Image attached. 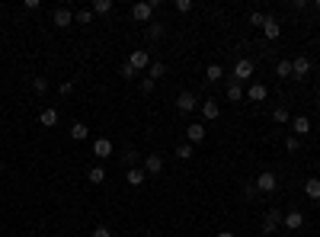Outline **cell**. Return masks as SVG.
I'll list each match as a JSON object with an SVG mask.
<instances>
[{"label":"cell","mask_w":320,"mask_h":237,"mask_svg":"<svg viewBox=\"0 0 320 237\" xmlns=\"http://www.w3.org/2000/svg\"><path fill=\"white\" fill-rule=\"evenodd\" d=\"M253 186H256V193H276V189H279V176L272 173V170H263V173L256 176Z\"/></svg>","instance_id":"1"},{"label":"cell","mask_w":320,"mask_h":237,"mask_svg":"<svg viewBox=\"0 0 320 237\" xmlns=\"http://www.w3.org/2000/svg\"><path fill=\"white\" fill-rule=\"evenodd\" d=\"M282 228H285V231H301L304 228V215H301L298 208L285 211V215H282Z\"/></svg>","instance_id":"2"},{"label":"cell","mask_w":320,"mask_h":237,"mask_svg":"<svg viewBox=\"0 0 320 237\" xmlns=\"http://www.w3.org/2000/svg\"><path fill=\"white\" fill-rule=\"evenodd\" d=\"M279 224H282V208L272 205V208L266 211V215H263V234H272V231L279 228Z\"/></svg>","instance_id":"3"},{"label":"cell","mask_w":320,"mask_h":237,"mask_svg":"<svg viewBox=\"0 0 320 237\" xmlns=\"http://www.w3.org/2000/svg\"><path fill=\"white\" fill-rule=\"evenodd\" d=\"M253 77V61L250 58H240V61L234 64V80L240 84V80H250Z\"/></svg>","instance_id":"4"},{"label":"cell","mask_w":320,"mask_h":237,"mask_svg":"<svg viewBox=\"0 0 320 237\" xmlns=\"http://www.w3.org/2000/svg\"><path fill=\"white\" fill-rule=\"evenodd\" d=\"M128 64H132L135 74H138V70H147L151 67V55L147 52H132V55H128Z\"/></svg>","instance_id":"5"},{"label":"cell","mask_w":320,"mask_h":237,"mask_svg":"<svg viewBox=\"0 0 320 237\" xmlns=\"http://www.w3.org/2000/svg\"><path fill=\"white\" fill-rule=\"evenodd\" d=\"M186 141L189 145H199V141H205V125L202 122H192V125H186Z\"/></svg>","instance_id":"6"},{"label":"cell","mask_w":320,"mask_h":237,"mask_svg":"<svg viewBox=\"0 0 320 237\" xmlns=\"http://www.w3.org/2000/svg\"><path fill=\"white\" fill-rule=\"evenodd\" d=\"M52 22H55V26H58V29H67V26H70V22H74V13H70V10H67V7H58V10H55V13H52Z\"/></svg>","instance_id":"7"},{"label":"cell","mask_w":320,"mask_h":237,"mask_svg":"<svg viewBox=\"0 0 320 237\" xmlns=\"http://www.w3.org/2000/svg\"><path fill=\"white\" fill-rule=\"evenodd\" d=\"M151 16H154L151 0H147V4H135V7H132V19H135V22H151Z\"/></svg>","instance_id":"8"},{"label":"cell","mask_w":320,"mask_h":237,"mask_svg":"<svg viewBox=\"0 0 320 237\" xmlns=\"http://www.w3.org/2000/svg\"><path fill=\"white\" fill-rule=\"evenodd\" d=\"M307 74H311V61H307V58H294V61H291V77L304 80Z\"/></svg>","instance_id":"9"},{"label":"cell","mask_w":320,"mask_h":237,"mask_svg":"<svg viewBox=\"0 0 320 237\" xmlns=\"http://www.w3.org/2000/svg\"><path fill=\"white\" fill-rule=\"evenodd\" d=\"M195 106H199V103H195V93H189V90H186V93H180V97H176V109H180L183 115H186V112H192Z\"/></svg>","instance_id":"10"},{"label":"cell","mask_w":320,"mask_h":237,"mask_svg":"<svg viewBox=\"0 0 320 237\" xmlns=\"http://www.w3.org/2000/svg\"><path fill=\"white\" fill-rule=\"evenodd\" d=\"M263 35L269 42H276L279 35H282V26H279V19L276 16H266V22H263Z\"/></svg>","instance_id":"11"},{"label":"cell","mask_w":320,"mask_h":237,"mask_svg":"<svg viewBox=\"0 0 320 237\" xmlns=\"http://www.w3.org/2000/svg\"><path fill=\"white\" fill-rule=\"evenodd\" d=\"M160 170H163V157H160V154H147V157H144V173L157 176Z\"/></svg>","instance_id":"12"},{"label":"cell","mask_w":320,"mask_h":237,"mask_svg":"<svg viewBox=\"0 0 320 237\" xmlns=\"http://www.w3.org/2000/svg\"><path fill=\"white\" fill-rule=\"evenodd\" d=\"M109 154H112V141H109V138H96V141H93V157L106 160Z\"/></svg>","instance_id":"13"},{"label":"cell","mask_w":320,"mask_h":237,"mask_svg":"<svg viewBox=\"0 0 320 237\" xmlns=\"http://www.w3.org/2000/svg\"><path fill=\"white\" fill-rule=\"evenodd\" d=\"M144 180H147L144 167H132V170H125V183H128V186H144Z\"/></svg>","instance_id":"14"},{"label":"cell","mask_w":320,"mask_h":237,"mask_svg":"<svg viewBox=\"0 0 320 237\" xmlns=\"http://www.w3.org/2000/svg\"><path fill=\"white\" fill-rule=\"evenodd\" d=\"M291 132L298 135V138L307 135V132H311V118H307V115H294V118H291Z\"/></svg>","instance_id":"15"},{"label":"cell","mask_w":320,"mask_h":237,"mask_svg":"<svg viewBox=\"0 0 320 237\" xmlns=\"http://www.w3.org/2000/svg\"><path fill=\"white\" fill-rule=\"evenodd\" d=\"M266 97H269L266 84H250V90H247V100H253V103H263Z\"/></svg>","instance_id":"16"},{"label":"cell","mask_w":320,"mask_h":237,"mask_svg":"<svg viewBox=\"0 0 320 237\" xmlns=\"http://www.w3.org/2000/svg\"><path fill=\"white\" fill-rule=\"evenodd\" d=\"M304 196H307V199H314V202L320 199V180H317V176H311V180H304Z\"/></svg>","instance_id":"17"},{"label":"cell","mask_w":320,"mask_h":237,"mask_svg":"<svg viewBox=\"0 0 320 237\" xmlns=\"http://www.w3.org/2000/svg\"><path fill=\"white\" fill-rule=\"evenodd\" d=\"M202 115H205V118H211V122H215V118L221 115V106H218L215 100H205V103H202Z\"/></svg>","instance_id":"18"},{"label":"cell","mask_w":320,"mask_h":237,"mask_svg":"<svg viewBox=\"0 0 320 237\" xmlns=\"http://www.w3.org/2000/svg\"><path fill=\"white\" fill-rule=\"evenodd\" d=\"M39 122H42L45 128H55V125H58V109H52V106H48V109H42Z\"/></svg>","instance_id":"19"},{"label":"cell","mask_w":320,"mask_h":237,"mask_svg":"<svg viewBox=\"0 0 320 237\" xmlns=\"http://www.w3.org/2000/svg\"><path fill=\"white\" fill-rule=\"evenodd\" d=\"M228 100L231 103H240L243 100V87L237 84V80H231V84H228Z\"/></svg>","instance_id":"20"},{"label":"cell","mask_w":320,"mask_h":237,"mask_svg":"<svg viewBox=\"0 0 320 237\" xmlns=\"http://www.w3.org/2000/svg\"><path fill=\"white\" fill-rule=\"evenodd\" d=\"M90 135V128L84 125V122H74V125H70V138H74V141H84Z\"/></svg>","instance_id":"21"},{"label":"cell","mask_w":320,"mask_h":237,"mask_svg":"<svg viewBox=\"0 0 320 237\" xmlns=\"http://www.w3.org/2000/svg\"><path fill=\"white\" fill-rule=\"evenodd\" d=\"M163 74H167V67H163V61H151V67H147V77H151V80H160Z\"/></svg>","instance_id":"22"},{"label":"cell","mask_w":320,"mask_h":237,"mask_svg":"<svg viewBox=\"0 0 320 237\" xmlns=\"http://www.w3.org/2000/svg\"><path fill=\"white\" fill-rule=\"evenodd\" d=\"M224 77V67L221 64H208V70H205V80L208 84H215V80H221Z\"/></svg>","instance_id":"23"},{"label":"cell","mask_w":320,"mask_h":237,"mask_svg":"<svg viewBox=\"0 0 320 237\" xmlns=\"http://www.w3.org/2000/svg\"><path fill=\"white\" fill-rule=\"evenodd\" d=\"M87 180H90L93 186H100V183H106V170H103V167H90V173H87Z\"/></svg>","instance_id":"24"},{"label":"cell","mask_w":320,"mask_h":237,"mask_svg":"<svg viewBox=\"0 0 320 237\" xmlns=\"http://www.w3.org/2000/svg\"><path fill=\"white\" fill-rule=\"evenodd\" d=\"M192 154H195V148L189 145V141H183V145H176V157H180V160H189Z\"/></svg>","instance_id":"25"},{"label":"cell","mask_w":320,"mask_h":237,"mask_svg":"<svg viewBox=\"0 0 320 237\" xmlns=\"http://www.w3.org/2000/svg\"><path fill=\"white\" fill-rule=\"evenodd\" d=\"M163 22H147V39H163Z\"/></svg>","instance_id":"26"},{"label":"cell","mask_w":320,"mask_h":237,"mask_svg":"<svg viewBox=\"0 0 320 237\" xmlns=\"http://www.w3.org/2000/svg\"><path fill=\"white\" fill-rule=\"evenodd\" d=\"M122 163H125V170H132V167H138V151H132V148H128V151L122 154Z\"/></svg>","instance_id":"27"},{"label":"cell","mask_w":320,"mask_h":237,"mask_svg":"<svg viewBox=\"0 0 320 237\" xmlns=\"http://www.w3.org/2000/svg\"><path fill=\"white\" fill-rule=\"evenodd\" d=\"M74 22H80V26H90V22H93V10H77V13H74Z\"/></svg>","instance_id":"28"},{"label":"cell","mask_w":320,"mask_h":237,"mask_svg":"<svg viewBox=\"0 0 320 237\" xmlns=\"http://www.w3.org/2000/svg\"><path fill=\"white\" fill-rule=\"evenodd\" d=\"M272 118H276L279 125H285L288 122V109H285V106H276V109H272Z\"/></svg>","instance_id":"29"},{"label":"cell","mask_w":320,"mask_h":237,"mask_svg":"<svg viewBox=\"0 0 320 237\" xmlns=\"http://www.w3.org/2000/svg\"><path fill=\"white\" fill-rule=\"evenodd\" d=\"M276 74H279V77H291V61H285V58H282V61L276 64Z\"/></svg>","instance_id":"30"},{"label":"cell","mask_w":320,"mask_h":237,"mask_svg":"<svg viewBox=\"0 0 320 237\" xmlns=\"http://www.w3.org/2000/svg\"><path fill=\"white\" fill-rule=\"evenodd\" d=\"M112 10V0H96V4H93V13H109Z\"/></svg>","instance_id":"31"},{"label":"cell","mask_w":320,"mask_h":237,"mask_svg":"<svg viewBox=\"0 0 320 237\" xmlns=\"http://www.w3.org/2000/svg\"><path fill=\"white\" fill-rule=\"evenodd\" d=\"M32 90L35 93H45V90H48V80H45V77H32Z\"/></svg>","instance_id":"32"},{"label":"cell","mask_w":320,"mask_h":237,"mask_svg":"<svg viewBox=\"0 0 320 237\" xmlns=\"http://www.w3.org/2000/svg\"><path fill=\"white\" fill-rule=\"evenodd\" d=\"M285 148H288V151H298V148H301V138H298V135H285Z\"/></svg>","instance_id":"33"},{"label":"cell","mask_w":320,"mask_h":237,"mask_svg":"<svg viewBox=\"0 0 320 237\" xmlns=\"http://www.w3.org/2000/svg\"><path fill=\"white\" fill-rule=\"evenodd\" d=\"M154 84H157V80H151V77H141V93H154Z\"/></svg>","instance_id":"34"},{"label":"cell","mask_w":320,"mask_h":237,"mask_svg":"<svg viewBox=\"0 0 320 237\" xmlns=\"http://www.w3.org/2000/svg\"><path fill=\"white\" fill-rule=\"evenodd\" d=\"M250 22H253V26H259V29H263V22H266V16H263V13H259V10H253V13H250Z\"/></svg>","instance_id":"35"},{"label":"cell","mask_w":320,"mask_h":237,"mask_svg":"<svg viewBox=\"0 0 320 237\" xmlns=\"http://www.w3.org/2000/svg\"><path fill=\"white\" fill-rule=\"evenodd\" d=\"M93 237H112V231L106 228V224H96V228H93Z\"/></svg>","instance_id":"36"},{"label":"cell","mask_w":320,"mask_h":237,"mask_svg":"<svg viewBox=\"0 0 320 237\" xmlns=\"http://www.w3.org/2000/svg\"><path fill=\"white\" fill-rule=\"evenodd\" d=\"M58 93H61V97H70V93H74V84H70V80H64V84L58 87Z\"/></svg>","instance_id":"37"},{"label":"cell","mask_w":320,"mask_h":237,"mask_svg":"<svg viewBox=\"0 0 320 237\" xmlns=\"http://www.w3.org/2000/svg\"><path fill=\"white\" fill-rule=\"evenodd\" d=\"M122 77H125V80H135V77H138V74H135V70H132V64H128V61L122 64Z\"/></svg>","instance_id":"38"},{"label":"cell","mask_w":320,"mask_h":237,"mask_svg":"<svg viewBox=\"0 0 320 237\" xmlns=\"http://www.w3.org/2000/svg\"><path fill=\"white\" fill-rule=\"evenodd\" d=\"M176 10H180V13H189V10H192V0H176Z\"/></svg>","instance_id":"39"},{"label":"cell","mask_w":320,"mask_h":237,"mask_svg":"<svg viewBox=\"0 0 320 237\" xmlns=\"http://www.w3.org/2000/svg\"><path fill=\"white\" fill-rule=\"evenodd\" d=\"M218 237H237L234 231H218Z\"/></svg>","instance_id":"40"},{"label":"cell","mask_w":320,"mask_h":237,"mask_svg":"<svg viewBox=\"0 0 320 237\" xmlns=\"http://www.w3.org/2000/svg\"><path fill=\"white\" fill-rule=\"evenodd\" d=\"M0 173H4V160H0Z\"/></svg>","instance_id":"41"},{"label":"cell","mask_w":320,"mask_h":237,"mask_svg":"<svg viewBox=\"0 0 320 237\" xmlns=\"http://www.w3.org/2000/svg\"><path fill=\"white\" fill-rule=\"evenodd\" d=\"M317 109H320V97H317Z\"/></svg>","instance_id":"42"},{"label":"cell","mask_w":320,"mask_h":237,"mask_svg":"<svg viewBox=\"0 0 320 237\" xmlns=\"http://www.w3.org/2000/svg\"><path fill=\"white\" fill-rule=\"evenodd\" d=\"M317 10H320V0H317Z\"/></svg>","instance_id":"43"}]
</instances>
